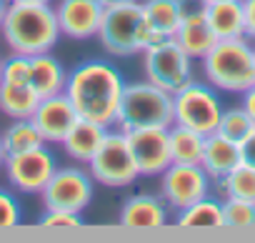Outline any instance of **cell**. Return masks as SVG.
Listing matches in <instances>:
<instances>
[{
	"label": "cell",
	"instance_id": "4316f807",
	"mask_svg": "<svg viewBox=\"0 0 255 243\" xmlns=\"http://www.w3.org/2000/svg\"><path fill=\"white\" fill-rule=\"evenodd\" d=\"M255 131V123L253 118L248 115V110L243 105H235V108H223V115H220V123H218V133L235 141V143H243L250 133Z\"/></svg>",
	"mask_w": 255,
	"mask_h": 243
},
{
	"label": "cell",
	"instance_id": "7402d4cb",
	"mask_svg": "<svg viewBox=\"0 0 255 243\" xmlns=\"http://www.w3.org/2000/svg\"><path fill=\"white\" fill-rule=\"evenodd\" d=\"M40 95L30 83H0V110L8 118H33Z\"/></svg>",
	"mask_w": 255,
	"mask_h": 243
},
{
	"label": "cell",
	"instance_id": "277c9868",
	"mask_svg": "<svg viewBox=\"0 0 255 243\" xmlns=\"http://www.w3.org/2000/svg\"><path fill=\"white\" fill-rule=\"evenodd\" d=\"M203 73L215 90L243 95L255 83V48L245 40V35L218 40L203 58Z\"/></svg>",
	"mask_w": 255,
	"mask_h": 243
},
{
	"label": "cell",
	"instance_id": "ac0fdd59",
	"mask_svg": "<svg viewBox=\"0 0 255 243\" xmlns=\"http://www.w3.org/2000/svg\"><path fill=\"white\" fill-rule=\"evenodd\" d=\"M28 83L40 98H50V95L65 93L68 70L50 50L38 53V55H30V80Z\"/></svg>",
	"mask_w": 255,
	"mask_h": 243
},
{
	"label": "cell",
	"instance_id": "5b68a950",
	"mask_svg": "<svg viewBox=\"0 0 255 243\" xmlns=\"http://www.w3.org/2000/svg\"><path fill=\"white\" fill-rule=\"evenodd\" d=\"M140 30H143V3H138V0L105 3L98 28V40L103 50L123 58L143 53Z\"/></svg>",
	"mask_w": 255,
	"mask_h": 243
},
{
	"label": "cell",
	"instance_id": "836d02e7",
	"mask_svg": "<svg viewBox=\"0 0 255 243\" xmlns=\"http://www.w3.org/2000/svg\"><path fill=\"white\" fill-rule=\"evenodd\" d=\"M243 108L248 110V115L253 118V123H255V83L243 93Z\"/></svg>",
	"mask_w": 255,
	"mask_h": 243
},
{
	"label": "cell",
	"instance_id": "cb8c5ba5",
	"mask_svg": "<svg viewBox=\"0 0 255 243\" xmlns=\"http://www.w3.org/2000/svg\"><path fill=\"white\" fill-rule=\"evenodd\" d=\"M0 141H3L5 156H15V153H25L33 148L45 146L40 131L35 128V123L30 118H15L8 128L0 131Z\"/></svg>",
	"mask_w": 255,
	"mask_h": 243
},
{
	"label": "cell",
	"instance_id": "1f68e13d",
	"mask_svg": "<svg viewBox=\"0 0 255 243\" xmlns=\"http://www.w3.org/2000/svg\"><path fill=\"white\" fill-rule=\"evenodd\" d=\"M240 158H243V163L255 168V131L240 143Z\"/></svg>",
	"mask_w": 255,
	"mask_h": 243
},
{
	"label": "cell",
	"instance_id": "f546056e",
	"mask_svg": "<svg viewBox=\"0 0 255 243\" xmlns=\"http://www.w3.org/2000/svg\"><path fill=\"white\" fill-rule=\"evenodd\" d=\"M23 218V211H20V203L18 198L5 191V188H0V231H8V228H15Z\"/></svg>",
	"mask_w": 255,
	"mask_h": 243
},
{
	"label": "cell",
	"instance_id": "7a4b0ae2",
	"mask_svg": "<svg viewBox=\"0 0 255 243\" xmlns=\"http://www.w3.org/2000/svg\"><path fill=\"white\" fill-rule=\"evenodd\" d=\"M10 53L38 55L48 53L60 40V25L50 3H10L0 25Z\"/></svg>",
	"mask_w": 255,
	"mask_h": 243
},
{
	"label": "cell",
	"instance_id": "83f0119b",
	"mask_svg": "<svg viewBox=\"0 0 255 243\" xmlns=\"http://www.w3.org/2000/svg\"><path fill=\"white\" fill-rule=\"evenodd\" d=\"M223 226H230V228H253L255 226V201L225 198L223 201Z\"/></svg>",
	"mask_w": 255,
	"mask_h": 243
},
{
	"label": "cell",
	"instance_id": "9a60e30c",
	"mask_svg": "<svg viewBox=\"0 0 255 243\" xmlns=\"http://www.w3.org/2000/svg\"><path fill=\"white\" fill-rule=\"evenodd\" d=\"M173 40L195 60H203L218 43V35L213 33V28L208 25L205 15H203V8H195V10H185Z\"/></svg>",
	"mask_w": 255,
	"mask_h": 243
},
{
	"label": "cell",
	"instance_id": "30bf717a",
	"mask_svg": "<svg viewBox=\"0 0 255 243\" xmlns=\"http://www.w3.org/2000/svg\"><path fill=\"white\" fill-rule=\"evenodd\" d=\"M210 193V176L203 166L193 163H170L160 173V198L173 211H183L185 206L200 201Z\"/></svg>",
	"mask_w": 255,
	"mask_h": 243
},
{
	"label": "cell",
	"instance_id": "603a6c76",
	"mask_svg": "<svg viewBox=\"0 0 255 243\" xmlns=\"http://www.w3.org/2000/svg\"><path fill=\"white\" fill-rule=\"evenodd\" d=\"M168 141H170V158H173V163H193V166H200L203 146H205V136H203V133L173 123V126L168 128Z\"/></svg>",
	"mask_w": 255,
	"mask_h": 243
},
{
	"label": "cell",
	"instance_id": "ffe728a7",
	"mask_svg": "<svg viewBox=\"0 0 255 243\" xmlns=\"http://www.w3.org/2000/svg\"><path fill=\"white\" fill-rule=\"evenodd\" d=\"M105 126L100 123H93V120H85V118H78L75 120V126L68 131V136L63 138V148L65 153L78 161V163H90V158L95 156V151L100 148L103 138H105Z\"/></svg>",
	"mask_w": 255,
	"mask_h": 243
},
{
	"label": "cell",
	"instance_id": "d590c367",
	"mask_svg": "<svg viewBox=\"0 0 255 243\" xmlns=\"http://www.w3.org/2000/svg\"><path fill=\"white\" fill-rule=\"evenodd\" d=\"M5 158H8V156H5V148H3V141H0V168H3V166H5Z\"/></svg>",
	"mask_w": 255,
	"mask_h": 243
},
{
	"label": "cell",
	"instance_id": "484cf974",
	"mask_svg": "<svg viewBox=\"0 0 255 243\" xmlns=\"http://www.w3.org/2000/svg\"><path fill=\"white\" fill-rule=\"evenodd\" d=\"M225 198H243V201H255V168L248 163H240L233 168L225 178L218 181Z\"/></svg>",
	"mask_w": 255,
	"mask_h": 243
},
{
	"label": "cell",
	"instance_id": "4fadbf2b",
	"mask_svg": "<svg viewBox=\"0 0 255 243\" xmlns=\"http://www.w3.org/2000/svg\"><path fill=\"white\" fill-rule=\"evenodd\" d=\"M103 8V0H60L55 8L60 35L73 40H88L98 35Z\"/></svg>",
	"mask_w": 255,
	"mask_h": 243
},
{
	"label": "cell",
	"instance_id": "3957f363",
	"mask_svg": "<svg viewBox=\"0 0 255 243\" xmlns=\"http://www.w3.org/2000/svg\"><path fill=\"white\" fill-rule=\"evenodd\" d=\"M173 126V93L158 88L150 80L125 83L115 128H170Z\"/></svg>",
	"mask_w": 255,
	"mask_h": 243
},
{
	"label": "cell",
	"instance_id": "e0dca14e",
	"mask_svg": "<svg viewBox=\"0 0 255 243\" xmlns=\"http://www.w3.org/2000/svg\"><path fill=\"white\" fill-rule=\"evenodd\" d=\"M243 163L240 158V143L220 136L218 131L205 136V146H203V158L200 166L203 171L210 176V181H220L225 178L233 168H238Z\"/></svg>",
	"mask_w": 255,
	"mask_h": 243
},
{
	"label": "cell",
	"instance_id": "d6986e66",
	"mask_svg": "<svg viewBox=\"0 0 255 243\" xmlns=\"http://www.w3.org/2000/svg\"><path fill=\"white\" fill-rule=\"evenodd\" d=\"M203 15L218 40L243 38L245 35V13H243V0H218V3H205Z\"/></svg>",
	"mask_w": 255,
	"mask_h": 243
},
{
	"label": "cell",
	"instance_id": "ba28073f",
	"mask_svg": "<svg viewBox=\"0 0 255 243\" xmlns=\"http://www.w3.org/2000/svg\"><path fill=\"white\" fill-rule=\"evenodd\" d=\"M143 70L145 80L155 83L168 93H175L193 80V58L173 38H168L143 50Z\"/></svg>",
	"mask_w": 255,
	"mask_h": 243
},
{
	"label": "cell",
	"instance_id": "f1b7e54d",
	"mask_svg": "<svg viewBox=\"0 0 255 243\" xmlns=\"http://www.w3.org/2000/svg\"><path fill=\"white\" fill-rule=\"evenodd\" d=\"M30 80V55L10 53L0 60V83H28Z\"/></svg>",
	"mask_w": 255,
	"mask_h": 243
},
{
	"label": "cell",
	"instance_id": "8992f818",
	"mask_svg": "<svg viewBox=\"0 0 255 243\" xmlns=\"http://www.w3.org/2000/svg\"><path fill=\"white\" fill-rule=\"evenodd\" d=\"M223 103L210 83L190 80L173 93V123L210 136L218 131Z\"/></svg>",
	"mask_w": 255,
	"mask_h": 243
},
{
	"label": "cell",
	"instance_id": "2e32d148",
	"mask_svg": "<svg viewBox=\"0 0 255 243\" xmlns=\"http://www.w3.org/2000/svg\"><path fill=\"white\" fill-rule=\"evenodd\" d=\"M118 221L125 228H160L168 223V203L150 193L130 196L123 203Z\"/></svg>",
	"mask_w": 255,
	"mask_h": 243
},
{
	"label": "cell",
	"instance_id": "52a82bcc",
	"mask_svg": "<svg viewBox=\"0 0 255 243\" xmlns=\"http://www.w3.org/2000/svg\"><path fill=\"white\" fill-rule=\"evenodd\" d=\"M88 171H90L93 181H98L100 186H108V188H125L140 176L138 166L133 161L130 146H128L125 131H120V128L105 131L100 148L95 151V156L88 163Z\"/></svg>",
	"mask_w": 255,
	"mask_h": 243
},
{
	"label": "cell",
	"instance_id": "8d00e7d4",
	"mask_svg": "<svg viewBox=\"0 0 255 243\" xmlns=\"http://www.w3.org/2000/svg\"><path fill=\"white\" fill-rule=\"evenodd\" d=\"M10 3H50V0H10Z\"/></svg>",
	"mask_w": 255,
	"mask_h": 243
},
{
	"label": "cell",
	"instance_id": "9c48e42d",
	"mask_svg": "<svg viewBox=\"0 0 255 243\" xmlns=\"http://www.w3.org/2000/svg\"><path fill=\"white\" fill-rule=\"evenodd\" d=\"M45 208H63V211H85L93 201V176L90 171L80 168H55L45 188L40 191Z\"/></svg>",
	"mask_w": 255,
	"mask_h": 243
},
{
	"label": "cell",
	"instance_id": "6da1fadb",
	"mask_svg": "<svg viewBox=\"0 0 255 243\" xmlns=\"http://www.w3.org/2000/svg\"><path fill=\"white\" fill-rule=\"evenodd\" d=\"M123 88L125 80L120 70L108 60L93 58L68 73L65 95L70 98L78 118L93 120L105 128H115Z\"/></svg>",
	"mask_w": 255,
	"mask_h": 243
},
{
	"label": "cell",
	"instance_id": "74e56055",
	"mask_svg": "<svg viewBox=\"0 0 255 243\" xmlns=\"http://www.w3.org/2000/svg\"><path fill=\"white\" fill-rule=\"evenodd\" d=\"M200 3L205 5V3H218V0H200Z\"/></svg>",
	"mask_w": 255,
	"mask_h": 243
},
{
	"label": "cell",
	"instance_id": "8fae6325",
	"mask_svg": "<svg viewBox=\"0 0 255 243\" xmlns=\"http://www.w3.org/2000/svg\"><path fill=\"white\" fill-rule=\"evenodd\" d=\"M55 168H58V161L45 146L8 156L3 166L8 183L23 193H40L45 183L50 181V176L55 173Z\"/></svg>",
	"mask_w": 255,
	"mask_h": 243
},
{
	"label": "cell",
	"instance_id": "44dd1931",
	"mask_svg": "<svg viewBox=\"0 0 255 243\" xmlns=\"http://www.w3.org/2000/svg\"><path fill=\"white\" fill-rule=\"evenodd\" d=\"M183 15H185L183 0H145V3H143V18H145V23L163 40H168V38L175 35Z\"/></svg>",
	"mask_w": 255,
	"mask_h": 243
},
{
	"label": "cell",
	"instance_id": "f35d334b",
	"mask_svg": "<svg viewBox=\"0 0 255 243\" xmlns=\"http://www.w3.org/2000/svg\"><path fill=\"white\" fill-rule=\"evenodd\" d=\"M103 3H118V0H103Z\"/></svg>",
	"mask_w": 255,
	"mask_h": 243
},
{
	"label": "cell",
	"instance_id": "d4e9b609",
	"mask_svg": "<svg viewBox=\"0 0 255 243\" xmlns=\"http://www.w3.org/2000/svg\"><path fill=\"white\" fill-rule=\"evenodd\" d=\"M175 223L185 228H223V203L210 196H203L200 201L178 211Z\"/></svg>",
	"mask_w": 255,
	"mask_h": 243
},
{
	"label": "cell",
	"instance_id": "7c38bea8",
	"mask_svg": "<svg viewBox=\"0 0 255 243\" xmlns=\"http://www.w3.org/2000/svg\"><path fill=\"white\" fill-rule=\"evenodd\" d=\"M125 138L140 176H160L173 163L168 128H133L125 131Z\"/></svg>",
	"mask_w": 255,
	"mask_h": 243
},
{
	"label": "cell",
	"instance_id": "4dcf8cb0",
	"mask_svg": "<svg viewBox=\"0 0 255 243\" xmlns=\"http://www.w3.org/2000/svg\"><path fill=\"white\" fill-rule=\"evenodd\" d=\"M40 226H50V228H75L83 223V216L75 211H63V208H45L38 218Z\"/></svg>",
	"mask_w": 255,
	"mask_h": 243
},
{
	"label": "cell",
	"instance_id": "e575fe53",
	"mask_svg": "<svg viewBox=\"0 0 255 243\" xmlns=\"http://www.w3.org/2000/svg\"><path fill=\"white\" fill-rule=\"evenodd\" d=\"M8 8H10V0H0V25H3V18H5Z\"/></svg>",
	"mask_w": 255,
	"mask_h": 243
},
{
	"label": "cell",
	"instance_id": "d6a6232c",
	"mask_svg": "<svg viewBox=\"0 0 255 243\" xmlns=\"http://www.w3.org/2000/svg\"><path fill=\"white\" fill-rule=\"evenodd\" d=\"M243 13H245V35L255 38V0H243Z\"/></svg>",
	"mask_w": 255,
	"mask_h": 243
},
{
	"label": "cell",
	"instance_id": "5bb4252c",
	"mask_svg": "<svg viewBox=\"0 0 255 243\" xmlns=\"http://www.w3.org/2000/svg\"><path fill=\"white\" fill-rule=\"evenodd\" d=\"M30 120L40 131L45 143H63L68 131L75 126L78 113H75L70 98L65 93H58V95H50V98H40Z\"/></svg>",
	"mask_w": 255,
	"mask_h": 243
}]
</instances>
